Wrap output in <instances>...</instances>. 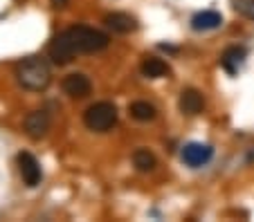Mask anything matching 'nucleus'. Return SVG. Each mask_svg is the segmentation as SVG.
<instances>
[{
	"label": "nucleus",
	"mask_w": 254,
	"mask_h": 222,
	"mask_svg": "<svg viewBox=\"0 0 254 222\" xmlns=\"http://www.w3.org/2000/svg\"><path fill=\"white\" fill-rule=\"evenodd\" d=\"M139 70H142V74L146 79H162L171 72V68L167 65V61H162V58H158V56H146L142 61V68Z\"/></svg>",
	"instance_id": "12"
},
{
	"label": "nucleus",
	"mask_w": 254,
	"mask_h": 222,
	"mask_svg": "<svg viewBox=\"0 0 254 222\" xmlns=\"http://www.w3.org/2000/svg\"><path fill=\"white\" fill-rule=\"evenodd\" d=\"M245 56H248L245 47H239V45H232V47H227L225 52H223V56H221L223 70H225V72H230V74H236L241 70V65L245 63Z\"/></svg>",
	"instance_id": "11"
},
{
	"label": "nucleus",
	"mask_w": 254,
	"mask_h": 222,
	"mask_svg": "<svg viewBox=\"0 0 254 222\" xmlns=\"http://www.w3.org/2000/svg\"><path fill=\"white\" fill-rule=\"evenodd\" d=\"M14 77L20 88L29 92H43L52 83V70L43 56H27L16 63Z\"/></svg>",
	"instance_id": "1"
},
{
	"label": "nucleus",
	"mask_w": 254,
	"mask_h": 222,
	"mask_svg": "<svg viewBox=\"0 0 254 222\" xmlns=\"http://www.w3.org/2000/svg\"><path fill=\"white\" fill-rule=\"evenodd\" d=\"M223 25V16L214 9H205L198 11L191 18V29L193 32H211V29H218Z\"/></svg>",
	"instance_id": "10"
},
{
	"label": "nucleus",
	"mask_w": 254,
	"mask_h": 222,
	"mask_svg": "<svg viewBox=\"0 0 254 222\" xmlns=\"http://www.w3.org/2000/svg\"><path fill=\"white\" fill-rule=\"evenodd\" d=\"M65 41L70 43L72 52L74 54H95L101 52V49L108 47L111 39L106 32L95 27H88V25H74V27H67L63 32Z\"/></svg>",
	"instance_id": "2"
},
{
	"label": "nucleus",
	"mask_w": 254,
	"mask_h": 222,
	"mask_svg": "<svg viewBox=\"0 0 254 222\" xmlns=\"http://www.w3.org/2000/svg\"><path fill=\"white\" fill-rule=\"evenodd\" d=\"M133 166L139 173H151L158 166V160H155V155L149 148H137L133 153Z\"/></svg>",
	"instance_id": "13"
},
{
	"label": "nucleus",
	"mask_w": 254,
	"mask_h": 222,
	"mask_svg": "<svg viewBox=\"0 0 254 222\" xmlns=\"http://www.w3.org/2000/svg\"><path fill=\"white\" fill-rule=\"evenodd\" d=\"M106 27H111L115 34H130L137 29V20L130 14H124V11H113V14L106 16Z\"/></svg>",
	"instance_id": "9"
},
{
	"label": "nucleus",
	"mask_w": 254,
	"mask_h": 222,
	"mask_svg": "<svg viewBox=\"0 0 254 222\" xmlns=\"http://www.w3.org/2000/svg\"><path fill=\"white\" fill-rule=\"evenodd\" d=\"M83 124L92 133H108L117 124V108L111 101H97L83 112Z\"/></svg>",
	"instance_id": "3"
},
{
	"label": "nucleus",
	"mask_w": 254,
	"mask_h": 222,
	"mask_svg": "<svg viewBox=\"0 0 254 222\" xmlns=\"http://www.w3.org/2000/svg\"><path fill=\"white\" fill-rule=\"evenodd\" d=\"M61 88H63V92H65L67 97H72V99H83V97H88V94H90L92 83H90V79H88L86 74L72 72V74H67V77L63 79Z\"/></svg>",
	"instance_id": "7"
},
{
	"label": "nucleus",
	"mask_w": 254,
	"mask_h": 222,
	"mask_svg": "<svg viewBox=\"0 0 254 222\" xmlns=\"http://www.w3.org/2000/svg\"><path fill=\"white\" fill-rule=\"evenodd\" d=\"M50 112L48 110H32L23 121V128H25V135L29 139H41V137L48 135L50 131Z\"/></svg>",
	"instance_id": "6"
},
{
	"label": "nucleus",
	"mask_w": 254,
	"mask_h": 222,
	"mask_svg": "<svg viewBox=\"0 0 254 222\" xmlns=\"http://www.w3.org/2000/svg\"><path fill=\"white\" fill-rule=\"evenodd\" d=\"M183 162L189 169H200V166L209 164L211 157H214V148L209 144H200V141H191V144L183 146V153H180Z\"/></svg>",
	"instance_id": "5"
},
{
	"label": "nucleus",
	"mask_w": 254,
	"mask_h": 222,
	"mask_svg": "<svg viewBox=\"0 0 254 222\" xmlns=\"http://www.w3.org/2000/svg\"><path fill=\"white\" fill-rule=\"evenodd\" d=\"M50 2H52L54 9H63V7H65L67 2H70V0H50Z\"/></svg>",
	"instance_id": "16"
},
{
	"label": "nucleus",
	"mask_w": 254,
	"mask_h": 222,
	"mask_svg": "<svg viewBox=\"0 0 254 222\" xmlns=\"http://www.w3.org/2000/svg\"><path fill=\"white\" fill-rule=\"evenodd\" d=\"M130 117H133L135 121H153L155 115H158V110H155L153 103L149 101H133L128 108Z\"/></svg>",
	"instance_id": "14"
},
{
	"label": "nucleus",
	"mask_w": 254,
	"mask_h": 222,
	"mask_svg": "<svg viewBox=\"0 0 254 222\" xmlns=\"http://www.w3.org/2000/svg\"><path fill=\"white\" fill-rule=\"evenodd\" d=\"M16 166H18L20 179L25 182V186H29V188L39 186L43 173H41L39 160H36L32 153H18V157H16Z\"/></svg>",
	"instance_id": "4"
},
{
	"label": "nucleus",
	"mask_w": 254,
	"mask_h": 222,
	"mask_svg": "<svg viewBox=\"0 0 254 222\" xmlns=\"http://www.w3.org/2000/svg\"><path fill=\"white\" fill-rule=\"evenodd\" d=\"M232 5L241 16L254 20V0H232Z\"/></svg>",
	"instance_id": "15"
},
{
	"label": "nucleus",
	"mask_w": 254,
	"mask_h": 222,
	"mask_svg": "<svg viewBox=\"0 0 254 222\" xmlns=\"http://www.w3.org/2000/svg\"><path fill=\"white\" fill-rule=\"evenodd\" d=\"M178 106H180L183 115L193 117V115H198V112H202V108H205V97H202V92L193 90V88H187V90L180 92Z\"/></svg>",
	"instance_id": "8"
}]
</instances>
